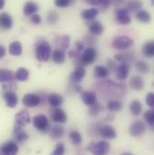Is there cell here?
I'll return each instance as SVG.
<instances>
[{
  "mask_svg": "<svg viewBox=\"0 0 154 155\" xmlns=\"http://www.w3.org/2000/svg\"><path fill=\"white\" fill-rule=\"evenodd\" d=\"M64 135V128L60 125H55L51 130V136L54 140L61 139Z\"/></svg>",
  "mask_w": 154,
  "mask_h": 155,
  "instance_id": "4dcf8cb0",
  "label": "cell"
},
{
  "mask_svg": "<svg viewBox=\"0 0 154 155\" xmlns=\"http://www.w3.org/2000/svg\"><path fill=\"white\" fill-rule=\"evenodd\" d=\"M152 5H154V0H152Z\"/></svg>",
  "mask_w": 154,
  "mask_h": 155,
  "instance_id": "9f6ffc18",
  "label": "cell"
},
{
  "mask_svg": "<svg viewBox=\"0 0 154 155\" xmlns=\"http://www.w3.org/2000/svg\"><path fill=\"white\" fill-rule=\"evenodd\" d=\"M130 71V66L128 63H121L117 66L116 70V78L118 80H124L126 79Z\"/></svg>",
  "mask_w": 154,
  "mask_h": 155,
  "instance_id": "4fadbf2b",
  "label": "cell"
},
{
  "mask_svg": "<svg viewBox=\"0 0 154 155\" xmlns=\"http://www.w3.org/2000/svg\"><path fill=\"white\" fill-rule=\"evenodd\" d=\"M51 56L52 61L55 63H57V64H62L65 61V60H66L65 52L62 50H60V49L54 50L52 51V53L51 54Z\"/></svg>",
  "mask_w": 154,
  "mask_h": 155,
  "instance_id": "cb8c5ba5",
  "label": "cell"
},
{
  "mask_svg": "<svg viewBox=\"0 0 154 155\" xmlns=\"http://www.w3.org/2000/svg\"><path fill=\"white\" fill-rule=\"evenodd\" d=\"M146 124L143 121H135L133 123L129 128V133L132 136L137 137L143 135L146 132Z\"/></svg>",
  "mask_w": 154,
  "mask_h": 155,
  "instance_id": "52a82bcc",
  "label": "cell"
},
{
  "mask_svg": "<svg viewBox=\"0 0 154 155\" xmlns=\"http://www.w3.org/2000/svg\"><path fill=\"white\" fill-rule=\"evenodd\" d=\"M81 98H82L83 102L88 107L94 105L97 102V95L93 91H84V92H82Z\"/></svg>",
  "mask_w": 154,
  "mask_h": 155,
  "instance_id": "d6986e66",
  "label": "cell"
},
{
  "mask_svg": "<svg viewBox=\"0 0 154 155\" xmlns=\"http://www.w3.org/2000/svg\"><path fill=\"white\" fill-rule=\"evenodd\" d=\"M15 78V74L12 71L1 69L0 70V82H7L12 81Z\"/></svg>",
  "mask_w": 154,
  "mask_h": 155,
  "instance_id": "f546056e",
  "label": "cell"
},
{
  "mask_svg": "<svg viewBox=\"0 0 154 155\" xmlns=\"http://www.w3.org/2000/svg\"><path fill=\"white\" fill-rule=\"evenodd\" d=\"M13 26V19L7 13L0 14V28L4 30L11 29Z\"/></svg>",
  "mask_w": 154,
  "mask_h": 155,
  "instance_id": "2e32d148",
  "label": "cell"
},
{
  "mask_svg": "<svg viewBox=\"0 0 154 155\" xmlns=\"http://www.w3.org/2000/svg\"><path fill=\"white\" fill-rule=\"evenodd\" d=\"M97 15H98V9L96 8V7L85 9V10H83L81 12V17L84 20H87V21L94 20Z\"/></svg>",
  "mask_w": 154,
  "mask_h": 155,
  "instance_id": "44dd1931",
  "label": "cell"
},
{
  "mask_svg": "<svg viewBox=\"0 0 154 155\" xmlns=\"http://www.w3.org/2000/svg\"><path fill=\"white\" fill-rule=\"evenodd\" d=\"M116 68H117V64H116L115 61H111V60H108L107 61V70H108V71H109V73L110 72H114V71H116Z\"/></svg>",
  "mask_w": 154,
  "mask_h": 155,
  "instance_id": "f6af8a7d",
  "label": "cell"
},
{
  "mask_svg": "<svg viewBox=\"0 0 154 155\" xmlns=\"http://www.w3.org/2000/svg\"><path fill=\"white\" fill-rule=\"evenodd\" d=\"M115 59L121 63H130L135 60V55L133 52H123L117 53L115 55Z\"/></svg>",
  "mask_w": 154,
  "mask_h": 155,
  "instance_id": "ac0fdd59",
  "label": "cell"
},
{
  "mask_svg": "<svg viewBox=\"0 0 154 155\" xmlns=\"http://www.w3.org/2000/svg\"><path fill=\"white\" fill-rule=\"evenodd\" d=\"M143 107L139 100H133L130 104V111L133 116H139L142 112Z\"/></svg>",
  "mask_w": 154,
  "mask_h": 155,
  "instance_id": "1f68e13d",
  "label": "cell"
},
{
  "mask_svg": "<svg viewBox=\"0 0 154 155\" xmlns=\"http://www.w3.org/2000/svg\"><path fill=\"white\" fill-rule=\"evenodd\" d=\"M5 55V48L0 44V59H2Z\"/></svg>",
  "mask_w": 154,
  "mask_h": 155,
  "instance_id": "816d5d0a",
  "label": "cell"
},
{
  "mask_svg": "<svg viewBox=\"0 0 154 155\" xmlns=\"http://www.w3.org/2000/svg\"><path fill=\"white\" fill-rule=\"evenodd\" d=\"M97 55V50L93 47H88L79 56V58L77 59V63H79L80 67L90 65L96 61Z\"/></svg>",
  "mask_w": 154,
  "mask_h": 155,
  "instance_id": "7a4b0ae2",
  "label": "cell"
},
{
  "mask_svg": "<svg viewBox=\"0 0 154 155\" xmlns=\"http://www.w3.org/2000/svg\"><path fill=\"white\" fill-rule=\"evenodd\" d=\"M48 102L51 107L56 108V107H59L60 106H61V104L63 103V97L60 94L51 93L48 96Z\"/></svg>",
  "mask_w": 154,
  "mask_h": 155,
  "instance_id": "ffe728a7",
  "label": "cell"
},
{
  "mask_svg": "<svg viewBox=\"0 0 154 155\" xmlns=\"http://www.w3.org/2000/svg\"><path fill=\"white\" fill-rule=\"evenodd\" d=\"M40 103H41L40 96L34 93L26 94L23 98V104L26 107H35L40 105Z\"/></svg>",
  "mask_w": 154,
  "mask_h": 155,
  "instance_id": "9c48e42d",
  "label": "cell"
},
{
  "mask_svg": "<svg viewBox=\"0 0 154 155\" xmlns=\"http://www.w3.org/2000/svg\"><path fill=\"white\" fill-rule=\"evenodd\" d=\"M133 45V40L130 38L129 36H125V35L117 36L112 41L113 48L116 50H119V51L127 50L130 47H132Z\"/></svg>",
  "mask_w": 154,
  "mask_h": 155,
  "instance_id": "277c9868",
  "label": "cell"
},
{
  "mask_svg": "<svg viewBox=\"0 0 154 155\" xmlns=\"http://www.w3.org/2000/svg\"><path fill=\"white\" fill-rule=\"evenodd\" d=\"M84 1H86V2H87L93 5H98L99 2H100V0H84Z\"/></svg>",
  "mask_w": 154,
  "mask_h": 155,
  "instance_id": "f5cc1de1",
  "label": "cell"
},
{
  "mask_svg": "<svg viewBox=\"0 0 154 155\" xmlns=\"http://www.w3.org/2000/svg\"><path fill=\"white\" fill-rule=\"evenodd\" d=\"M111 0H100V2H99V5H98V6L100 7V8H102V9H107V8H109L110 7V5H111Z\"/></svg>",
  "mask_w": 154,
  "mask_h": 155,
  "instance_id": "bcb514c9",
  "label": "cell"
},
{
  "mask_svg": "<svg viewBox=\"0 0 154 155\" xmlns=\"http://www.w3.org/2000/svg\"><path fill=\"white\" fill-rule=\"evenodd\" d=\"M15 139L18 143H25V141L29 139V135L23 130H20L15 133Z\"/></svg>",
  "mask_w": 154,
  "mask_h": 155,
  "instance_id": "ab89813d",
  "label": "cell"
},
{
  "mask_svg": "<svg viewBox=\"0 0 154 155\" xmlns=\"http://www.w3.org/2000/svg\"><path fill=\"white\" fill-rule=\"evenodd\" d=\"M38 10V5L34 1H28L24 5V14H25V15H27V16L37 13Z\"/></svg>",
  "mask_w": 154,
  "mask_h": 155,
  "instance_id": "7402d4cb",
  "label": "cell"
},
{
  "mask_svg": "<svg viewBox=\"0 0 154 155\" xmlns=\"http://www.w3.org/2000/svg\"><path fill=\"white\" fill-rule=\"evenodd\" d=\"M88 31L91 34V35L98 36V35H101L102 33L104 32V26L100 22L93 21L88 26Z\"/></svg>",
  "mask_w": 154,
  "mask_h": 155,
  "instance_id": "e0dca14e",
  "label": "cell"
},
{
  "mask_svg": "<svg viewBox=\"0 0 154 155\" xmlns=\"http://www.w3.org/2000/svg\"><path fill=\"white\" fill-rule=\"evenodd\" d=\"M28 77H29V71L25 68L18 69L15 75V78L19 81H25L28 79Z\"/></svg>",
  "mask_w": 154,
  "mask_h": 155,
  "instance_id": "836d02e7",
  "label": "cell"
},
{
  "mask_svg": "<svg viewBox=\"0 0 154 155\" xmlns=\"http://www.w3.org/2000/svg\"><path fill=\"white\" fill-rule=\"evenodd\" d=\"M122 155H133L132 153H123Z\"/></svg>",
  "mask_w": 154,
  "mask_h": 155,
  "instance_id": "11a10c76",
  "label": "cell"
},
{
  "mask_svg": "<svg viewBox=\"0 0 154 155\" xmlns=\"http://www.w3.org/2000/svg\"><path fill=\"white\" fill-rule=\"evenodd\" d=\"M59 20V14L56 11H51L47 15V21L51 25H55Z\"/></svg>",
  "mask_w": 154,
  "mask_h": 155,
  "instance_id": "60d3db41",
  "label": "cell"
},
{
  "mask_svg": "<svg viewBox=\"0 0 154 155\" xmlns=\"http://www.w3.org/2000/svg\"><path fill=\"white\" fill-rule=\"evenodd\" d=\"M34 126L41 133H48L50 130V124L48 118L44 115H37L33 118Z\"/></svg>",
  "mask_w": 154,
  "mask_h": 155,
  "instance_id": "5b68a950",
  "label": "cell"
},
{
  "mask_svg": "<svg viewBox=\"0 0 154 155\" xmlns=\"http://www.w3.org/2000/svg\"><path fill=\"white\" fill-rule=\"evenodd\" d=\"M5 4V0H0V10L4 8Z\"/></svg>",
  "mask_w": 154,
  "mask_h": 155,
  "instance_id": "db71d44e",
  "label": "cell"
},
{
  "mask_svg": "<svg viewBox=\"0 0 154 155\" xmlns=\"http://www.w3.org/2000/svg\"><path fill=\"white\" fill-rule=\"evenodd\" d=\"M75 3V0H54V4L56 6L60 8H65L72 5Z\"/></svg>",
  "mask_w": 154,
  "mask_h": 155,
  "instance_id": "f35d334b",
  "label": "cell"
},
{
  "mask_svg": "<svg viewBox=\"0 0 154 155\" xmlns=\"http://www.w3.org/2000/svg\"><path fill=\"white\" fill-rule=\"evenodd\" d=\"M135 67H136V70L141 73H148L151 70L150 65L144 61H139L136 63Z\"/></svg>",
  "mask_w": 154,
  "mask_h": 155,
  "instance_id": "e575fe53",
  "label": "cell"
},
{
  "mask_svg": "<svg viewBox=\"0 0 154 155\" xmlns=\"http://www.w3.org/2000/svg\"><path fill=\"white\" fill-rule=\"evenodd\" d=\"M85 40H86V41H87V43L88 45L95 44V42H96V40L93 37V35H87V36L85 37Z\"/></svg>",
  "mask_w": 154,
  "mask_h": 155,
  "instance_id": "c3c4849f",
  "label": "cell"
},
{
  "mask_svg": "<svg viewBox=\"0 0 154 155\" xmlns=\"http://www.w3.org/2000/svg\"><path fill=\"white\" fill-rule=\"evenodd\" d=\"M18 146L15 142H7L0 147V155H16Z\"/></svg>",
  "mask_w": 154,
  "mask_h": 155,
  "instance_id": "30bf717a",
  "label": "cell"
},
{
  "mask_svg": "<svg viewBox=\"0 0 154 155\" xmlns=\"http://www.w3.org/2000/svg\"><path fill=\"white\" fill-rule=\"evenodd\" d=\"M65 153V147L62 143H58L54 149V151L51 153V155H64Z\"/></svg>",
  "mask_w": 154,
  "mask_h": 155,
  "instance_id": "7bdbcfd3",
  "label": "cell"
},
{
  "mask_svg": "<svg viewBox=\"0 0 154 155\" xmlns=\"http://www.w3.org/2000/svg\"><path fill=\"white\" fill-rule=\"evenodd\" d=\"M51 118L53 122L55 123H60V124H64L67 122L68 117L64 110L61 108L56 107L52 112H51Z\"/></svg>",
  "mask_w": 154,
  "mask_h": 155,
  "instance_id": "8fae6325",
  "label": "cell"
},
{
  "mask_svg": "<svg viewBox=\"0 0 154 155\" xmlns=\"http://www.w3.org/2000/svg\"><path fill=\"white\" fill-rule=\"evenodd\" d=\"M116 20L119 24L123 25H129L132 21V17L129 12L125 8H118L116 10Z\"/></svg>",
  "mask_w": 154,
  "mask_h": 155,
  "instance_id": "ba28073f",
  "label": "cell"
},
{
  "mask_svg": "<svg viewBox=\"0 0 154 155\" xmlns=\"http://www.w3.org/2000/svg\"><path fill=\"white\" fill-rule=\"evenodd\" d=\"M31 121L30 115L26 111H20L15 116V125L14 129V133H16L22 129L23 126H25Z\"/></svg>",
  "mask_w": 154,
  "mask_h": 155,
  "instance_id": "8992f818",
  "label": "cell"
},
{
  "mask_svg": "<svg viewBox=\"0 0 154 155\" xmlns=\"http://www.w3.org/2000/svg\"><path fill=\"white\" fill-rule=\"evenodd\" d=\"M124 1L125 0H111V3H113L114 5H116V6H120V5H123Z\"/></svg>",
  "mask_w": 154,
  "mask_h": 155,
  "instance_id": "f907efd6",
  "label": "cell"
},
{
  "mask_svg": "<svg viewBox=\"0 0 154 155\" xmlns=\"http://www.w3.org/2000/svg\"><path fill=\"white\" fill-rule=\"evenodd\" d=\"M107 109L112 112L120 111L123 107V103L120 100H110L107 103Z\"/></svg>",
  "mask_w": 154,
  "mask_h": 155,
  "instance_id": "d6a6232c",
  "label": "cell"
},
{
  "mask_svg": "<svg viewBox=\"0 0 154 155\" xmlns=\"http://www.w3.org/2000/svg\"><path fill=\"white\" fill-rule=\"evenodd\" d=\"M31 22L34 24V25H40L41 22V17L37 15V14H34L31 15Z\"/></svg>",
  "mask_w": 154,
  "mask_h": 155,
  "instance_id": "7dc6e473",
  "label": "cell"
},
{
  "mask_svg": "<svg viewBox=\"0 0 154 155\" xmlns=\"http://www.w3.org/2000/svg\"><path fill=\"white\" fill-rule=\"evenodd\" d=\"M143 53L147 58H152L154 56V41H150L144 43L143 47Z\"/></svg>",
  "mask_w": 154,
  "mask_h": 155,
  "instance_id": "83f0119b",
  "label": "cell"
},
{
  "mask_svg": "<svg viewBox=\"0 0 154 155\" xmlns=\"http://www.w3.org/2000/svg\"><path fill=\"white\" fill-rule=\"evenodd\" d=\"M143 5V3L142 0H129L126 3L125 9L128 12H137L142 8Z\"/></svg>",
  "mask_w": 154,
  "mask_h": 155,
  "instance_id": "d4e9b609",
  "label": "cell"
},
{
  "mask_svg": "<svg viewBox=\"0 0 154 155\" xmlns=\"http://www.w3.org/2000/svg\"><path fill=\"white\" fill-rule=\"evenodd\" d=\"M51 48L48 41H41L36 44L35 49V56L36 59L40 61H48L51 58Z\"/></svg>",
  "mask_w": 154,
  "mask_h": 155,
  "instance_id": "6da1fadb",
  "label": "cell"
},
{
  "mask_svg": "<svg viewBox=\"0 0 154 155\" xmlns=\"http://www.w3.org/2000/svg\"><path fill=\"white\" fill-rule=\"evenodd\" d=\"M70 138L72 142V143L74 145H79L81 143H82V136L81 134L78 133V132H76V131H73L70 134Z\"/></svg>",
  "mask_w": 154,
  "mask_h": 155,
  "instance_id": "74e56055",
  "label": "cell"
},
{
  "mask_svg": "<svg viewBox=\"0 0 154 155\" xmlns=\"http://www.w3.org/2000/svg\"><path fill=\"white\" fill-rule=\"evenodd\" d=\"M94 74L97 78H106L109 76V71L106 67L103 66H96L94 69Z\"/></svg>",
  "mask_w": 154,
  "mask_h": 155,
  "instance_id": "f1b7e54d",
  "label": "cell"
},
{
  "mask_svg": "<svg viewBox=\"0 0 154 155\" xmlns=\"http://www.w3.org/2000/svg\"><path fill=\"white\" fill-rule=\"evenodd\" d=\"M129 85L133 90L142 91L144 88V81L139 76H133L129 81Z\"/></svg>",
  "mask_w": 154,
  "mask_h": 155,
  "instance_id": "9a60e30c",
  "label": "cell"
},
{
  "mask_svg": "<svg viewBox=\"0 0 154 155\" xmlns=\"http://www.w3.org/2000/svg\"><path fill=\"white\" fill-rule=\"evenodd\" d=\"M4 98L5 100L6 106L11 108L15 107L18 103V97L16 94L14 93L13 91H5L4 93Z\"/></svg>",
  "mask_w": 154,
  "mask_h": 155,
  "instance_id": "5bb4252c",
  "label": "cell"
},
{
  "mask_svg": "<svg viewBox=\"0 0 154 155\" xmlns=\"http://www.w3.org/2000/svg\"><path fill=\"white\" fill-rule=\"evenodd\" d=\"M86 75V71L83 67L78 66L76 68V70L71 73L70 75V80L73 83H78L80 82Z\"/></svg>",
  "mask_w": 154,
  "mask_h": 155,
  "instance_id": "603a6c76",
  "label": "cell"
},
{
  "mask_svg": "<svg viewBox=\"0 0 154 155\" xmlns=\"http://www.w3.org/2000/svg\"><path fill=\"white\" fill-rule=\"evenodd\" d=\"M144 119L146 120V122L148 123L149 125H151L152 127L154 124V111L153 110H148L144 113Z\"/></svg>",
  "mask_w": 154,
  "mask_h": 155,
  "instance_id": "b9f144b4",
  "label": "cell"
},
{
  "mask_svg": "<svg viewBox=\"0 0 154 155\" xmlns=\"http://www.w3.org/2000/svg\"><path fill=\"white\" fill-rule=\"evenodd\" d=\"M136 19L143 24H148L151 22L152 20V16L151 15L146 11V10H139L136 12Z\"/></svg>",
  "mask_w": 154,
  "mask_h": 155,
  "instance_id": "484cf974",
  "label": "cell"
},
{
  "mask_svg": "<svg viewBox=\"0 0 154 155\" xmlns=\"http://www.w3.org/2000/svg\"><path fill=\"white\" fill-rule=\"evenodd\" d=\"M22 51H23L22 44L18 41H13L9 45V53L12 54V55H14V56H19V55H21L22 54Z\"/></svg>",
  "mask_w": 154,
  "mask_h": 155,
  "instance_id": "4316f807",
  "label": "cell"
},
{
  "mask_svg": "<svg viewBox=\"0 0 154 155\" xmlns=\"http://www.w3.org/2000/svg\"><path fill=\"white\" fill-rule=\"evenodd\" d=\"M146 103L147 105L152 107V108H154V94L153 93H149L147 96H146Z\"/></svg>",
  "mask_w": 154,
  "mask_h": 155,
  "instance_id": "ee69618b",
  "label": "cell"
},
{
  "mask_svg": "<svg viewBox=\"0 0 154 155\" xmlns=\"http://www.w3.org/2000/svg\"><path fill=\"white\" fill-rule=\"evenodd\" d=\"M84 50V45L83 43H81V41H76V51L81 53V51H83Z\"/></svg>",
  "mask_w": 154,
  "mask_h": 155,
  "instance_id": "681fc988",
  "label": "cell"
},
{
  "mask_svg": "<svg viewBox=\"0 0 154 155\" xmlns=\"http://www.w3.org/2000/svg\"><path fill=\"white\" fill-rule=\"evenodd\" d=\"M98 133L103 138H106V139H115L117 136L115 128L113 126H110V125L101 126L99 128Z\"/></svg>",
  "mask_w": 154,
  "mask_h": 155,
  "instance_id": "7c38bea8",
  "label": "cell"
},
{
  "mask_svg": "<svg viewBox=\"0 0 154 155\" xmlns=\"http://www.w3.org/2000/svg\"><path fill=\"white\" fill-rule=\"evenodd\" d=\"M87 151L93 155H107L110 151V144L106 141L92 143L87 146Z\"/></svg>",
  "mask_w": 154,
  "mask_h": 155,
  "instance_id": "3957f363",
  "label": "cell"
},
{
  "mask_svg": "<svg viewBox=\"0 0 154 155\" xmlns=\"http://www.w3.org/2000/svg\"><path fill=\"white\" fill-rule=\"evenodd\" d=\"M70 42V38L69 35H63V36L60 37V38H59V41H57V43L59 44L60 48H61V49H60V50H62V51L69 48Z\"/></svg>",
  "mask_w": 154,
  "mask_h": 155,
  "instance_id": "d590c367",
  "label": "cell"
},
{
  "mask_svg": "<svg viewBox=\"0 0 154 155\" xmlns=\"http://www.w3.org/2000/svg\"><path fill=\"white\" fill-rule=\"evenodd\" d=\"M102 111H103V107H102V105L100 103L96 102L94 105H92V106L89 107V114H90V116H97Z\"/></svg>",
  "mask_w": 154,
  "mask_h": 155,
  "instance_id": "8d00e7d4",
  "label": "cell"
}]
</instances>
